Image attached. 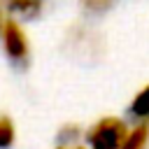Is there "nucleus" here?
I'll use <instances>...</instances> for the list:
<instances>
[{"label": "nucleus", "instance_id": "obj_8", "mask_svg": "<svg viewBox=\"0 0 149 149\" xmlns=\"http://www.w3.org/2000/svg\"><path fill=\"white\" fill-rule=\"evenodd\" d=\"M54 149H88L84 140H58Z\"/></svg>", "mask_w": 149, "mask_h": 149}, {"label": "nucleus", "instance_id": "obj_7", "mask_svg": "<svg viewBox=\"0 0 149 149\" xmlns=\"http://www.w3.org/2000/svg\"><path fill=\"white\" fill-rule=\"evenodd\" d=\"M116 2H119V0H79V7H81V12L88 14V16H102V14H107L109 9H114Z\"/></svg>", "mask_w": 149, "mask_h": 149}, {"label": "nucleus", "instance_id": "obj_9", "mask_svg": "<svg viewBox=\"0 0 149 149\" xmlns=\"http://www.w3.org/2000/svg\"><path fill=\"white\" fill-rule=\"evenodd\" d=\"M5 19H7V12H5V2L0 0V28H2V23H5Z\"/></svg>", "mask_w": 149, "mask_h": 149}, {"label": "nucleus", "instance_id": "obj_4", "mask_svg": "<svg viewBox=\"0 0 149 149\" xmlns=\"http://www.w3.org/2000/svg\"><path fill=\"white\" fill-rule=\"evenodd\" d=\"M121 149H149V119H140L135 126H128Z\"/></svg>", "mask_w": 149, "mask_h": 149}, {"label": "nucleus", "instance_id": "obj_6", "mask_svg": "<svg viewBox=\"0 0 149 149\" xmlns=\"http://www.w3.org/2000/svg\"><path fill=\"white\" fill-rule=\"evenodd\" d=\"M16 142V123L12 116L0 114V149H12Z\"/></svg>", "mask_w": 149, "mask_h": 149}, {"label": "nucleus", "instance_id": "obj_2", "mask_svg": "<svg viewBox=\"0 0 149 149\" xmlns=\"http://www.w3.org/2000/svg\"><path fill=\"white\" fill-rule=\"evenodd\" d=\"M0 47L7 61L16 68H26L30 63V37L23 28V21L7 16L0 28Z\"/></svg>", "mask_w": 149, "mask_h": 149}, {"label": "nucleus", "instance_id": "obj_1", "mask_svg": "<svg viewBox=\"0 0 149 149\" xmlns=\"http://www.w3.org/2000/svg\"><path fill=\"white\" fill-rule=\"evenodd\" d=\"M128 133V123L121 116L107 114L93 121L84 130V142L88 149H121L123 137Z\"/></svg>", "mask_w": 149, "mask_h": 149}, {"label": "nucleus", "instance_id": "obj_3", "mask_svg": "<svg viewBox=\"0 0 149 149\" xmlns=\"http://www.w3.org/2000/svg\"><path fill=\"white\" fill-rule=\"evenodd\" d=\"M2 2L7 16L19 21H35L47 9V0H2Z\"/></svg>", "mask_w": 149, "mask_h": 149}, {"label": "nucleus", "instance_id": "obj_5", "mask_svg": "<svg viewBox=\"0 0 149 149\" xmlns=\"http://www.w3.org/2000/svg\"><path fill=\"white\" fill-rule=\"evenodd\" d=\"M128 112H130V116H133L135 121L149 119V81L133 95V100H130V105H128Z\"/></svg>", "mask_w": 149, "mask_h": 149}]
</instances>
